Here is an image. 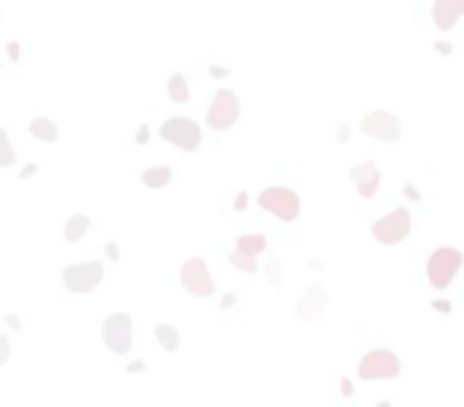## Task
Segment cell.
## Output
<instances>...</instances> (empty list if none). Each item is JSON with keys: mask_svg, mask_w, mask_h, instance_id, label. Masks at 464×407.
Masks as SVG:
<instances>
[{"mask_svg": "<svg viewBox=\"0 0 464 407\" xmlns=\"http://www.w3.org/2000/svg\"><path fill=\"white\" fill-rule=\"evenodd\" d=\"M258 204H261V210L274 213V217L283 219V223H292V219L299 217V194L290 188H280V185L264 188L261 194H258Z\"/></svg>", "mask_w": 464, "mask_h": 407, "instance_id": "6da1fadb", "label": "cell"}, {"mask_svg": "<svg viewBox=\"0 0 464 407\" xmlns=\"http://www.w3.org/2000/svg\"><path fill=\"white\" fill-rule=\"evenodd\" d=\"M102 340H105V347L112 350V354L128 356L131 344H134V322H131V315L118 312V315L105 318V322H102Z\"/></svg>", "mask_w": 464, "mask_h": 407, "instance_id": "7a4b0ae2", "label": "cell"}, {"mask_svg": "<svg viewBox=\"0 0 464 407\" xmlns=\"http://www.w3.org/2000/svg\"><path fill=\"white\" fill-rule=\"evenodd\" d=\"M461 251L458 249H436L433 255H429V264H426V277L429 283H433L436 290H445L455 280L458 267H461Z\"/></svg>", "mask_w": 464, "mask_h": 407, "instance_id": "3957f363", "label": "cell"}, {"mask_svg": "<svg viewBox=\"0 0 464 407\" xmlns=\"http://www.w3.org/2000/svg\"><path fill=\"white\" fill-rule=\"evenodd\" d=\"M411 229H413V219H411V210H404V207H397V210H391L388 217H382V219H375L372 223V235H375V242H382V245H397V242H404Z\"/></svg>", "mask_w": 464, "mask_h": 407, "instance_id": "277c9868", "label": "cell"}, {"mask_svg": "<svg viewBox=\"0 0 464 407\" xmlns=\"http://www.w3.org/2000/svg\"><path fill=\"white\" fill-rule=\"evenodd\" d=\"M179 277H181V287L191 296H213L217 293V280H213V274H210L204 258H188V261L181 264Z\"/></svg>", "mask_w": 464, "mask_h": 407, "instance_id": "5b68a950", "label": "cell"}, {"mask_svg": "<svg viewBox=\"0 0 464 407\" xmlns=\"http://www.w3.org/2000/svg\"><path fill=\"white\" fill-rule=\"evenodd\" d=\"M60 280H64V287H67L70 293H90V290H96L105 280V267L99 261L70 264V267H64Z\"/></svg>", "mask_w": 464, "mask_h": 407, "instance_id": "8992f818", "label": "cell"}, {"mask_svg": "<svg viewBox=\"0 0 464 407\" xmlns=\"http://www.w3.org/2000/svg\"><path fill=\"white\" fill-rule=\"evenodd\" d=\"M239 115H242L239 96H235L232 90H219L217 96H213V102H210V108H207V124L213 131H226L239 121Z\"/></svg>", "mask_w": 464, "mask_h": 407, "instance_id": "52a82bcc", "label": "cell"}, {"mask_svg": "<svg viewBox=\"0 0 464 407\" xmlns=\"http://www.w3.org/2000/svg\"><path fill=\"white\" fill-rule=\"evenodd\" d=\"M159 137L185 153L201 147V128H197V121H191V118H169L163 128H159Z\"/></svg>", "mask_w": 464, "mask_h": 407, "instance_id": "ba28073f", "label": "cell"}, {"mask_svg": "<svg viewBox=\"0 0 464 407\" xmlns=\"http://www.w3.org/2000/svg\"><path fill=\"white\" fill-rule=\"evenodd\" d=\"M356 372H360V379H397V372H401V360H397L395 350H385V347L369 350V354L360 360Z\"/></svg>", "mask_w": 464, "mask_h": 407, "instance_id": "9c48e42d", "label": "cell"}, {"mask_svg": "<svg viewBox=\"0 0 464 407\" xmlns=\"http://www.w3.org/2000/svg\"><path fill=\"white\" fill-rule=\"evenodd\" d=\"M360 131L366 137L382 140V144H395V140H401V118L388 112H369V115H363Z\"/></svg>", "mask_w": 464, "mask_h": 407, "instance_id": "30bf717a", "label": "cell"}, {"mask_svg": "<svg viewBox=\"0 0 464 407\" xmlns=\"http://www.w3.org/2000/svg\"><path fill=\"white\" fill-rule=\"evenodd\" d=\"M324 312H328V293H324V283L315 280L312 287L302 293V299L296 302V315H299L302 322H318Z\"/></svg>", "mask_w": 464, "mask_h": 407, "instance_id": "8fae6325", "label": "cell"}, {"mask_svg": "<svg viewBox=\"0 0 464 407\" xmlns=\"http://www.w3.org/2000/svg\"><path fill=\"white\" fill-rule=\"evenodd\" d=\"M350 178H353V185H356V191H360L363 197H375L379 181H382V169H379V163L366 159V163H356V166L350 169Z\"/></svg>", "mask_w": 464, "mask_h": 407, "instance_id": "7c38bea8", "label": "cell"}, {"mask_svg": "<svg viewBox=\"0 0 464 407\" xmlns=\"http://www.w3.org/2000/svg\"><path fill=\"white\" fill-rule=\"evenodd\" d=\"M464 13V0H436L433 3V26L439 32H451Z\"/></svg>", "mask_w": 464, "mask_h": 407, "instance_id": "4fadbf2b", "label": "cell"}, {"mask_svg": "<svg viewBox=\"0 0 464 407\" xmlns=\"http://www.w3.org/2000/svg\"><path fill=\"white\" fill-rule=\"evenodd\" d=\"M235 251H242V255H251V258H258V255H264V251H267V239H264L261 233L239 235V239H235Z\"/></svg>", "mask_w": 464, "mask_h": 407, "instance_id": "5bb4252c", "label": "cell"}, {"mask_svg": "<svg viewBox=\"0 0 464 407\" xmlns=\"http://www.w3.org/2000/svg\"><path fill=\"white\" fill-rule=\"evenodd\" d=\"M90 226H92V219L86 217V213H74V217L64 223V239H67V242H80L83 235L90 233Z\"/></svg>", "mask_w": 464, "mask_h": 407, "instance_id": "9a60e30c", "label": "cell"}, {"mask_svg": "<svg viewBox=\"0 0 464 407\" xmlns=\"http://www.w3.org/2000/svg\"><path fill=\"white\" fill-rule=\"evenodd\" d=\"M29 131H32V137L45 140V144H54V140H58V124H54L51 118H32Z\"/></svg>", "mask_w": 464, "mask_h": 407, "instance_id": "2e32d148", "label": "cell"}, {"mask_svg": "<svg viewBox=\"0 0 464 407\" xmlns=\"http://www.w3.org/2000/svg\"><path fill=\"white\" fill-rule=\"evenodd\" d=\"M140 178H143L147 188H165V185L172 181V169H169V166H153V169H147Z\"/></svg>", "mask_w": 464, "mask_h": 407, "instance_id": "e0dca14e", "label": "cell"}, {"mask_svg": "<svg viewBox=\"0 0 464 407\" xmlns=\"http://www.w3.org/2000/svg\"><path fill=\"white\" fill-rule=\"evenodd\" d=\"M156 340H159V347L169 350V354H175V350H179V344H181L179 331H175L172 324H165V322L156 324Z\"/></svg>", "mask_w": 464, "mask_h": 407, "instance_id": "ac0fdd59", "label": "cell"}, {"mask_svg": "<svg viewBox=\"0 0 464 407\" xmlns=\"http://www.w3.org/2000/svg\"><path fill=\"white\" fill-rule=\"evenodd\" d=\"M169 99H172V102H181V106L191 99V86H188V80L181 74L169 76Z\"/></svg>", "mask_w": 464, "mask_h": 407, "instance_id": "d6986e66", "label": "cell"}, {"mask_svg": "<svg viewBox=\"0 0 464 407\" xmlns=\"http://www.w3.org/2000/svg\"><path fill=\"white\" fill-rule=\"evenodd\" d=\"M16 163V150H13V144H10V137H7V131L0 128V169H7V166H13Z\"/></svg>", "mask_w": 464, "mask_h": 407, "instance_id": "ffe728a7", "label": "cell"}, {"mask_svg": "<svg viewBox=\"0 0 464 407\" xmlns=\"http://www.w3.org/2000/svg\"><path fill=\"white\" fill-rule=\"evenodd\" d=\"M229 264H232V267H239V271H245V274H255V271H258V258L242 255V251H232V255H229Z\"/></svg>", "mask_w": 464, "mask_h": 407, "instance_id": "44dd1931", "label": "cell"}, {"mask_svg": "<svg viewBox=\"0 0 464 407\" xmlns=\"http://www.w3.org/2000/svg\"><path fill=\"white\" fill-rule=\"evenodd\" d=\"M10 354H13V344H10L7 334H0V366L10 360Z\"/></svg>", "mask_w": 464, "mask_h": 407, "instance_id": "7402d4cb", "label": "cell"}, {"mask_svg": "<svg viewBox=\"0 0 464 407\" xmlns=\"http://www.w3.org/2000/svg\"><path fill=\"white\" fill-rule=\"evenodd\" d=\"M267 274H270V280H274V283H280V264L277 261L267 264Z\"/></svg>", "mask_w": 464, "mask_h": 407, "instance_id": "603a6c76", "label": "cell"}, {"mask_svg": "<svg viewBox=\"0 0 464 407\" xmlns=\"http://www.w3.org/2000/svg\"><path fill=\"white\" fill-rule=\"evenodd\" d=\"M433 309H436V312H451V302H445V299H436V302H433Z\"/></svg>", "mask_w": 464, "mask_h": 407, "instance_id": "cb8c5ba5", "label": "cell"}, {"mask_svg": "<svg viewBox=\"0 0 464 407\" xmlns=\"http://www.w3.org/2000/svg\"><path fill=\"white\" fill-rule=\"evenodd\" d=\"M35 172H38V166H35V163H29V166H23V172H19V175H23V178H32Z\"/></svg>", "mask_w": 464, "mask_h": 407, "instance_id": "d4e9b609", "label": "cell"}, {"mask_svg": "<svg viewBox=\"0 0 464 407\" xmlns=\"http://www.w3.org/2000/svg\"><path fill=\"white\" fill-rule=\"evenodd\" d=\"M404 194H407V197H411V201H420V191H417V188H413V185H404Z\"/></svg>", "mask_w": 464, "mask_h": 407, "instance_id": "484cf974", "label": "cell"}, {"mask_svg": "<svg viewBox=\"0 0 464 407\" xmlns=\"http://www.w3.org/2000/svg\"><path fill=\"white\" fill-rule=\"evenodd\" d=\"M436 51H439V54H451V45H449V42H439V45H436Z\"/></svg>", "mask_w": 464, "mask_h": 407, "instance_id": "4316f807", "label": "cell"}, {"mask_svg": "<svg viewBox=\"0 0 464 407\" xmlns=\"http://www.w3.org/2000/svg\"><path fill=\"white\" fill-rule=\"evenodd\" d=\"M242 207H248V194H239V197H235V210H242Z\"/></svg>", "mask_w": 464, "mask_h": 407, "instance_id": "83f0119b", "label": "cell"}, {"mask_svg": "<svg viewBox=\"0 0 464 407\" xmlns=\"http://www.w3.org/2000/svg\"><path fill=\"white\" fill-rule=\"evenodd\" d=\"M10 58H13V60H19V45H16V42L10 45Z\"/></svg>", "mask_w": 464, "mask_h": 407, "instance_id": "f1b7e54d", "label": "cell"}, {"mask_svg": "<svg viewBox=\"0 0 464 407\" xmlns=\"http://www.w3.org/2000/svg\"><path fill=\"white\" fill-rule=\"evenodd\" d=\"M210 74H213V76H226V67H217V64H213V67H210Z\"/></svg>", "mask_w": 464, "mask_h": 407, "instance_id": "f546056e", "label": "cell"}, {"mask_svg": "<svg viewBox=\"0 0 464 407\" xmlns=\"http://www.w3.org/2000/svg\"><path fill=\"white\" fill-rule=\"evenodd\" d=\"M7 324L10 328H19V315H7Z\"/></svg>", "mask_w": 464, "mask_h": 407, "instance_id": "4dcf8cb0", "label": "cell"}, {"mask_svg": "<svg viewBox=\"0 0 464 407\" xmlns=\"http://www.w3.org/2000/svg\"><path fill=\"white\" fill-rule=\"evenodd\" d=\"M375 407H391V404H388V401H379V404H375Z\"/></svg>", "mask_w": 464, "mask_h": 407, "instance_id": "1f68e13d", "label": "cell"}]
</instances>
